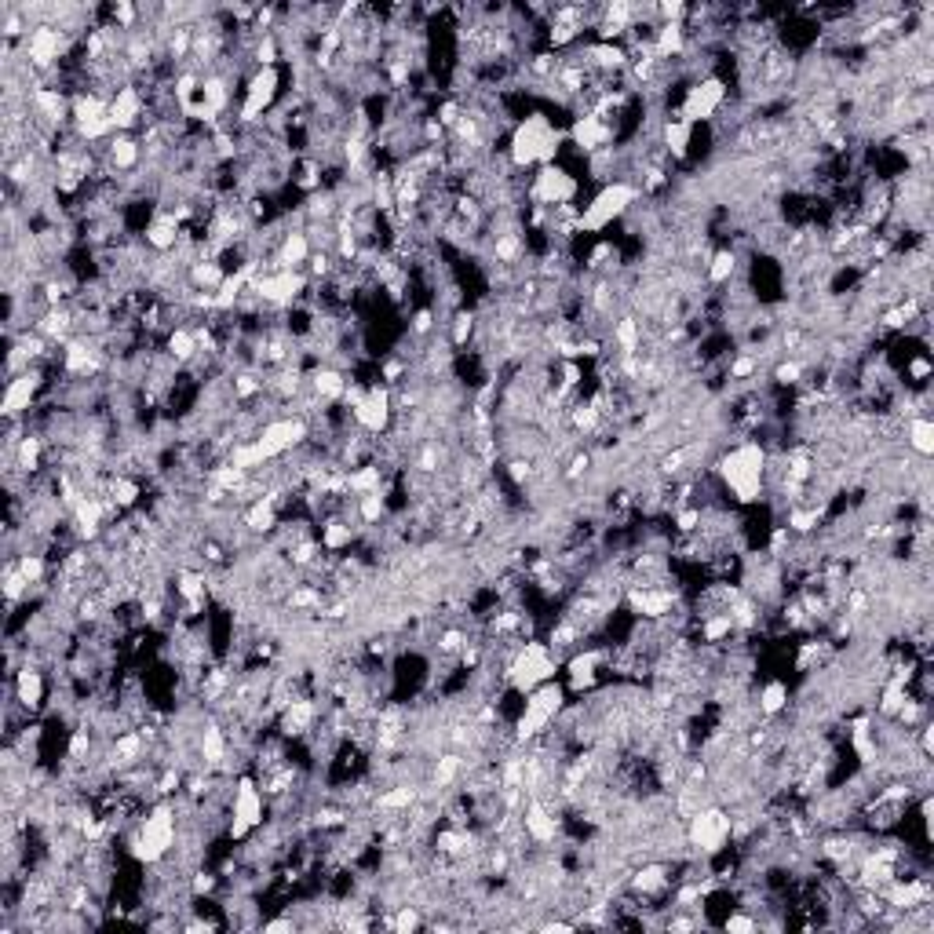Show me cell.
I'll return each instance as SVG.
<instances>
[{
  "instance_id": "1",
  "label": "cell",
  "mask_w": 934,
  "mask_h": 934,
  "mask_svg": "<svg viewBox=\"0 0 934 934\" xmlns=\"http://www.w3.org/2000/svg\"><path fill=\"white\" fill-rule=\"evenodd\" d=\"M767 460L770 453L759 442H741L730 453L716 457V475L719 482L734 493L737 504H756L767 489Z\"/></svg>"
},
{
  "instance_id": "2",
  "label": "cell",
  "mask_w": 934,
  "mask_h": 934,
  "mask_svg": "<svg viewBox=\"0 0 934 934\" xmlns=\"http://www.w3.org/2000/svg\"><path fill=\"white\" fill-rule=\"evenodd\" d=\"M559 146H562V132H559V128L551 125L544 114H530L526 121H519V125H515V132H511L508 161H511V168L555 165Z\"/></svg>"
},
{
  "instance_id": "3",
  "label": "cell",
  "mask_w": 934,
  "mask_h": 934,
  "mask_svg": "<svg viewBox=\"0 0 934 934\" xmlns=\"http://www.w3.org/2000/svg\"><path fill=\"white\" fill-rule=\"evenodd\" d=\"M562 708H566V690L559 683H540L537 690H530L522 716L515 719V745H522V741L530 745V741L548 734L555 727V719L562 716Z\"/></svg>"
},
{
  "instance_id": "4",
  "label": "cell",
  "mask_w": 934,
  "mask_h": 934,
  "mask_svg": "<svg viewBox=\"0 0 934 934\" xmlns=\"http://www.w3.org/2000/svg\"><path fill=\"white\" fill-rule=\"evenodd\" d=\"M730 836H734V814L719 803H705L686 818V847H694L701 858H719L727 851Z\"/></svg>"
},
{
  "instance_id": "5",
  "label": "cell",
  "mask_w": 934,
  "mask_h": 934,
  "mask_svg": "<svg viewBox=\"0 0 934 934\" xmlns=\"http://www.w3.org/2000/svg\"><path fill=\"white\" fill-rule=\"evenodd\" d=\"M555 672H559V657L551 654L544 643H537V639H526V643L515 650V657L504 665V679H508V686L519 690V694H530L540 683H551Z\"/></svg>"
},
{
  "instance_id": "6",
  "label": "cell",
  "mask_w": 934,
  "mask_h": 934,
  "mask_svg": "<svg viewBox=\"0 0 934 934\" xmlns=\"http://www.w3.org/2000/svg\"><path fill=\"white\" fill-rule=\"evenodd\" d=\"M639 198H643V194H639V187L624 183V179H617V183H606V187H602L599 194L592 198V205H588L581 216H577V230H584V234H599V230L610 227L613 219L628 216Z\"/></svg>"
},
{
  "instance_id": "7",
  "label": "cell",
  "mask_w": 934,
  "mask_h": 934,
  "mask_svg": "<svg viewBox=\"0 0 934 934\" xmlns=\"http://www.w3.org/2000/svg\"><path fill=\"white\" fill-rule=\"evenodd\" d=\"M263 810L267 807H263L260 785L241 774V778L234 781V792H230V821H227L230 840L234 843L249 840V832L263 825Z\"/></svg>"
},
{
  "instance_id": "8",
  "label": "cell",
  "mask_w": 934,
  "mask_h": 934,
  "mask_svg": "<svg viewBox=\"0 0 934 934\" xmlns=\"http://www.w3.org/2000/svg\"><path fill=\"white\" fill-rule=\"evenodd\" d=\"M723 103H727V81H719V77H701V81H694L686 88L683 106H679V121H686V125L712 121V117L723 110Z\"/></svg>"
},
{
  "instance_id": "9",
  "label": "cell",
  "mask_w": 934,
  "mask_h": 934,
  "mask_svg": "<svg viewBox=\"0 0 934 934\" xmlns=\"http://www.w3.org/2000/svg\"><path fill=\"white\" fill-rule=\"evenodd\" d=\"M351 420L365 435H387V431H391V420H395V398H391V391H387L384 384L365 387L362 402L351 409Z\"/></svg>"
},
{
  "instance_id": "10",
  "label": "cell",
  "mask_w": 934,
  "mask_h": 934,
  "mask_svg": "<svg viewBox=\"0 0 934 934\" xmlns=\"http://www.w3.org/2000/svg\"><path fill=\"white\" fill-rule=\"evenodd\" d=\"M573 194H577V179L566 172V168H559V165H544L533 176V187H530V201L537 208H562V205H570L573 201Z\"/></svg>"
},
{
  "instance_id": "11",
  "label": "cell",
  "mask_w": 934,
  "mask_h": 934,
  "mask_svg": "<svg viewBox=\"0 0 934 934\" xmlns=\"http://www.w3.org/2000/svg\"><path fill=\"white\" fill-rule=\"evenodd\" d=\"M41 384H44L41 365H33V369H26V373L11 376L8 391H4V420H26L30 409H33V402H37Z\"/></svg>"
},
{
  "instance_id": "12",
  "label": "cell",
  "mask_w": 934,
  "mask_h": 934,
  "mask_svg": "<svg viewBox=\"0 0 934 934\" xmlns=\"http://www.w3.org/2000/svg\"><path fill=\"white\" fill-rule=\"evenodd\" d=\"M146 99L139 84H125L110 95V121H114L117 132H132L139 121H146Z\"/></svg>"
},
{
  "instance_id": "13",
  "label": "cell",
  "mask_w": 934,
  "mask_h": 934,
  "mask_svg": "<svg viewBox=\"0 0 934 934\" xmlns=\"http://www.w3.org/2000/svg\"><path fill=\"white\" fill-rule=\"evenodd\" d=\"M11 697L19 701V708L26 712V716L41 712V705H44V675H41V668L33 665V661H26L19 672H11Z\"/></svg>"
},
{
  "instance_id": "14",
  "label": "cell",
  "mask_w": 934,
  "mask_h": 934,
  "mask_svg": "<svg viewBox=\"0 0 934 934\" xmlns=\"http://www.w3.org/2000/svg\"><path fill=\"white\" fill-rule=\"evenodd\" d=\"M599 665H602L599 650H577V654H570V686L577 694H584V690H592L599 683Z\"/></svg>"
},
{
  "instance_id": "15",
  "label": "cell",
  "mask_w": 934,
  "mask_h": 934,
  "mask_svg": "<svg viewBox=\"0 0 934 934\" xmlns=\"http://www.w3.org/2000/svg\"><path fill=\"white\" fill-rule=\"evenodd\" d=\"M905 446H913L916 457H931L934 453V424L927 416H909L905 424Z\"/></svg>"
},
{
  "instance_id": "16",
  "label": "cell",
  "mask_w": 934,
  "mask_h": 934,
  "mask_svg": "<svg viewBox=\"0 0 934 934\" xmlns=\"http://www.w3.org/2000/svg\"><path fill=\"white\" fill-rule=\"evenodd\" d=\"M690 135H694V125H686V121H665L661 125V146H665V154L672 157H686V150H690Z\"/></svg>"
},
{
  "instance_id": "17",
  "label": "cell",
  "mask_w": 934,
  "mask_h": 934,
  "mask_svg": "<svg viewBox=\"0 0 934 934\" xmlns=\"http://www.w3.org/2000/svg\"><path fill=\"white\" fill-rule=\"evenodd\" d=\"M785 708H789V686L781 683V679H770V683L759 690V716L774 719V716H781Z\"/></svg>"
},
{
  "instance_id": "18",
  "label": "cell",
  "mask_w": 934,
  "mask_h": 934,
  "mask_svg": "<svg viewBox=\"0 0 934 934\" xmlns=\"http://www.w3.org/2000/svg\"><path fill=\"white\" fill-rule=\"evenodd\" d=\"M734 270H737V252L734 249H716L712 256H708L705 278L712 281V285H727V281L734 278Z\"/></svg>"
},
{
  "instance_id": "19",
  "label": "cell",
  "mask_w": 934,
  "mask_h": 934,
  "mask_svg": "<svg viewBox=\"0 0 934 934\" xmlns=\"http://www.w3.org/2000/svg\"><path fill=\"white\" fill-rule=\"evenodd\" d=\"M391 927H395V931H416V927H424V916H420V905H395V916H391Z\"/></svg>"
},
{
  "instance_id": "20",
  "label": "cell",
  "mask_w": 934,
  "mask_h": 934,
  "mask_svg": "<svg viewBox=\"0 0 934 934\" xmlns=\"http://www.w3.org/2000/svg\"><path fill=\"white\" fill-rule=\"evenodd\" d=\"M475 333V314L467 311H457V318H453V336H449V343L453 347H460V343H467V336Z\"/></svg>"
},
{
  "instance_id": "21",
  "label": "cell",
  "mask_w": 934,
  "mask_h": 934,
  "mask_svg": "<svg viewBox=\"0 0 934 934\" xmlns=\"http://www.w3.org/2000/svg\"><path fill=\"white\" fill-rule=\"evenodd\" d=\"M216 883H219L216 872L198 869L194 876H190V894H212V891H216Z\"/></svg>"
},
{
  "instance_id": "22",
  "label": "cell",
  "mask_w": 934,
  "mask_h": 934,
  "mask_svg": "<svg viewBox=\"0 0 934 934\" xmlns=\"http://www.w3.org/2000/svg\"><path fill=\"white\" fill-rule=\"evenodd\" d=\"M756 369H759V358H756V354H741V358H737V362L730 365V376H734V380H748V376L756 373Z\"/></svg>"
},
{
  "instance_id": "23",
  "label": "cell",
  "mask_w": 934,
  "mask_h": 934,
  "mask_svg": "<svg viewBox=\"0 0 934 934\" xmlns=\"http://www.w3.org/2000/svg\"><path fill=\"white\" fill-rule=\"evenodd\" d=\"M759 920L756 916H745V913H730L727 920H723V931H756Z\"/></svg>"
},
{
  "instance_id": "24",
  "label": "cell",
  "mask_w": 934,
  "mask_h": 934,
  "mask_svg": "<svg viewBox=\"0 0 934 934\" xmlns=\"http://www.w3.org/2000/svg\"><path fill=\"white\" fill-rule=\"evenodd\" d=\"M431 325H435V314H431V311H416L413 333H431Z\"/></svg>"
},
{
  "instance_id": "25",
  "label": "cell",
  "mask_w": 934,
  "mask_h": 934,
  "mask_svg": "<svg viewBox=\"0 0 934 934\" xmlns=\"http://www.w3.org/2000/svg\"><path fill=\"white\" fill-rule=\"evenodd\" d=\"M909 376H916V380H927V376H931V365H927V358H916V362L909 365Z\"/></svg>"
},
{
  "instance_id": "26",
  "label": "cell",
  "mask_w": 934,
  "mask_h": 934,
  "mask_svg": "<svg viewBox=\"0 0 934 934\" xmlns=\"http://www.w3.org/2000/svg\"><path fill=\"white\" fill-rule=\"evenodd\" d=\"M263 931H296V920H267Z\"/></svg>"
}]
</instances>
